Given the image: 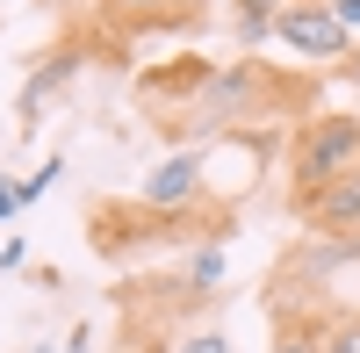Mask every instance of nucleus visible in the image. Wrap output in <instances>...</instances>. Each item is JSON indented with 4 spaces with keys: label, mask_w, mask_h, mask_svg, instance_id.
<instances>
[{
    "label": "nucleus",
    "mask_w": 360,
    "mask_h": 353,
    "mask_svg": "<svg viewBox=\"0 0 360 353\" xmlns=\"http://www.w3.org/2000/svg\"><path fill=\"white\" fill-rule=\"evenodd\" d=\"M317 353H360V310H339L317 325Z\"/></svg>",
    "instance_id": "nucleus-9"
},
{
    "label": "nucleus",
    "mask_w": 360,
    "mask_h": 353,
    "mask_svg": "<svg viewBox=\"0 0 360 353\" xmlns=\"http://www.w3.org/2000/svg\"><path fill=\"white\" fill-rule=\"evenodd\" d=\"M295 217H303L310 231H324V238H346V231H360V166H353V173H339V181L324 188L317 202H303Z\"/></svg>",
    "instance_id": "nucleus-5"
},
{
    "label": "nucleus",
    "mask_w": 360,
    "mask_h": 353,
    "mask_svg": "<svg viewBox=\"0 0 360 353\" xmlns=\"http://www.w3.org/2000/svg\"><path fill=\"white\" fill-rule=\"evenodd\" d=\"M202 144H180V152H166L152 173H144V188H137V202L144 210H159V217H195L202 210Z\"/></svg>",
    "instance_id": "nucleus-3"
},
{
    "label": "nucleus",
    "mask_w": 360,
    "mask_h": 353,
    "mask_svg": "<svg viewBox=\"0 0 360 353\" xmlns=\"http://www.w3.org/2000/svg\"><path fill=\"white\" fill-rule=\"evenodd\" d=\"M353 166H360V115H346V108L303 115L295 137H288V202H295V210L317 202V195L332 188L339 173H353Z\"/></svg>",
    "instance_id": "nucleus-2"
},
{
    "label": "nucleus",
    "mask_w": 360,
    "mask_h": 353,
    "mask_svg": "<svg viewBox=\"0 0 360 353\" xmlns=\"http://www.w3.org/2000/svg\"><path fill=\"white\" fill-rule=\"evenodd\" d=\"M274 44H288L295 58H317V65H332V58H346V22L332 15V0H295V8L274 22Z\"/></svg>",
    "instance_id": "nucleus-4"
},
{
    "label": "nucleus",
    "mask_w": 360,
    "mask_h": 353,
    "mask_svg": "<svg viewBox=\"0 0 360 353\" xmlns=\"http://www.w3.org/2000/svg\"><path fill=\"white\" fill-rule=\"evenodd\" d=\"M173 353H231V339L224 332H195V339H180Z\"/></svg>",
    "instance_id": "nucleus-13"
},
{
    "label": "nucleus",
    "mask_w": 360,
    "mask_h": 353,
    "mask_svg": "<svg viewBox=\"0 0 360 353\" xmlns=\"http://www.w3.org/2000/svg\"><path fill=\"white\" fill-rule=\"evenodd\" d=\"M217 281H224V252H217V238H202V245L173 267V288H180V296H209Z\"/></svg>",
    "instance_id": "nucleus-7"
},
{
    "label": "nucleus",
    "mask_w": 360,
    "mask_h": 353,
    "mask_svg": "<svg viewBox=\"0 0 360 353\" xmlns=\"http://www.w3.org/2000/svg\"><path fill=\"white\" fill-rule=\"evenodd\" d=\"M274 353H317V325H303V317L281 325V332H274Z\"/></svg>",
    "instance_id": "nucleus-12"
},
{
    "label": "nucleus",
    "mask_w": 360,
    "mask_h": 353,
    "mask_svg": "<svg viewBox=\"0 0 360 353\" xmlns=\"http://www.w3.org/2000/svg\"><path fill=\"white\" fill-rule=\"evenodd\" d=\"M72 72H79V58H72V51L44 58V65L29 72V86H22V115H44V101L58 94V86H72Z\"/></svg>",
    "instance_id": "nucleus-8"
},
{
    "label": "nucleus",
    "mask_w": 360,
    "mask_h": 353,
    "mask_svg": "<svg viewBox=\"0 0 360 353\" xmlns=\"http://www.w3.org/2000/svg\"><path fill=\"white\" fill-rule=\"evenodd\" d=\"M288 8H295V0H238V8H231V37H238V51H259Z\"/></svg>",
    "instance_id": "nucleus-6"
},
{
    "label": "nucleus",
    "mask_w": 360,
    "mask_h": 353,
    "mask_svg": "<svg viewBox=\"0 0 360 353\" xmlns=\"http://www.w3.org/2000/svg\"><path fill=\"white\" fill-rule=\"evenodd\" d=\"M51 181H65V159H58V152H51V159H44L37 173H29V181H15V195H22V210H29V202H44V195H51Z\"/></svg>",
    "instance_id": "nucleus-11"
},
{
    "label": "nucleus",
    "mask_w": 360,
    "mask_h": 353,
    "mask_svg": "<svg viewBox=\"0 0 360 353\" xmlns=\"http://www.w3.org/2000/svg\"><path fill=\"white\" fill-rule=\"evenodd\" d=\"M15 267H29V245H22V238L0 245V274H15Z\"/></svg>",
    "instance_id": "nucleus-14"
},
{
    "label": "nucleus",
    "mask_w": 360,
    "mask_h": 353,
    "mask_svg": "<svg viewBox=\"0 0 360 353\" xmlns=\"http://www.w3.org/2000/svg\"><path fill=\"white\" fill-rule=\"evenodd\" d=\"M188 72H152L144 86H180V101L159 108V130L180 144H202V137H217V130H238V123H274V108L281 101H303L310 94V79H266L252 58L245 65H202V58H180Z\"/></svg>",
    "instance_id": "nucleus-1"
},
{
    "label": "nucleus",
    "mask_w": 360,
    "mask_h": 353,
    "mask_svg": "<svg viewBox=\"0 0 360 353\" xmlns=\"http://www.w3.org/2000/svg\"><path fill=\"white\" fill-rule=\"evenodd\" d=\"M108 15H137V22H152V15H188V8H202V0H101Z\"/></svg>",
    "instance_id": "nucleus-10"
},
{
    "label": "nucleus",
    "mask_w": 360,
    "mask_h": 353,
    "mask_svg": "<svg viewBox=\"0 0 360 353\" xmlns=\"http://www.w3.org/2000/svg\"><path fill=\"white\" fill-rule=\"evenodd\" d=\"M15 210H22V195H15V188H8V173H0V224H8V217H15Z\"/></svg>",
    "instance_id": "nucleus-16"
},
{
    "label": "nucleus",
    "mask_w": 360,
    "mask_h": 353,
    "mask_svg": "<svg viewBox=\"0 0 360 353\" xmlns=\"http://www.w3.org/2000/svg\"><path fill=\"white\" fill-rule=\"evenodd\" d=\"M332 15L346 22V37H353V29H360V0H332Z\"/></svg>",
    "instance_id": "nucleus-15"
}]
</instances>
